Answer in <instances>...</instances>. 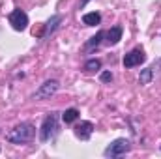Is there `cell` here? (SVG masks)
Returning a JSON list of instances; mask_svg holds the SVG:
<instances>
[{"label":"cell","mask_w":161,"mask_h":159,"mask_svg":"<svg viewBox=\"0 0 161 159\" xmlns=\"http://www.w3.org/2000/svg\"><path fill=\"white\" fill-rule=\"evenodd\" d=\"M34 137H36V127H34L32 123L25 122V123L15 125V127L6 135V140L11 142V144H25V142H30Z\"/></svg>","instance_id":"1"},{"label":"cell","mask_w":161,"mask_h":159,"mask_svg":"<svg viewBox=\"0 0 161 159\" xmlns=\"http://www.w3.org/2000/svg\"><path fill=\"white\" fill-rule=\"evenodd\" d=\"M56 129H58V116H56V112H49V114L45 116L43 123H41V129H40V139H41V142H47V140H51V139L54 137Z\"/></svg>","instance_id":"2"},{"label":"cell","mask_w":161,"mask_h":159,"mask_svg":"<svg viewBox=\"0 0 161 159\" xmlns=\"http://www.w3.org/2000/svg\"><path fill=\"white\" fill-rule=\"evenodd\" d=\"M129 150H131V142L127 139H116L105 148L103 156L105 157H120V156H125Z\"/></svg>","instance_id":"3"},{"label":"cell","mask_w":161,"mask_h":159,"mask_svg":"<svg viewBox=\"0 0 161 159\" xmlns=\"http://www.w3.org/2000/svg\"><path fill=\"white\" fill-rule=\"evenodd\" d=\"M58 88H60V82H58V80H54V79L53 80H45L40 88L36 90L34 99H49L51 96H54V94L58 92Z\"/></svg>","instance_id":"4"},{"label":"cell","mask_w":161,"mask_h":159,"mask_svg":"<svg viewBox=\"0 0 161 159\" xmlns=\"http://www.w3.org/2000/svg\"><path fill=\"white\" fill-rule=\"evenodd\" d=\"M8 21H9V25H11L17 32H21V30H25L26 25H28V15H26L23 9H13V11L9 13V17H8Z\"/></svg>","instance_id":"5"},{"label":"cell","mask_w":161,"mask_h":159,"mask_svg":"<svg viewBox=\"0 0 161 159\" xmlns=\"http://www.w3.org/2000/svg\"><path fill=\"white\" fill-rule=\"evenodd\" d=\"M146 60V54L141 47L129 51L125 56H124V68H135V66H141L142 62Z\"/></svg>","instance_id":"6"},{"label":"cell","mask_w":161,"mask_h":159,"mask_svg":"<svg viewBox=\"0 0 161 159\" xmlns=\"http://www.w3.org/2000/svg\"><path fill=\"white\" fill-rule=\"evenodd\" d=\"M92 133H94L92 122H80V123L75 125V135H77V139H80V140H88L92 137Z\"/></svg>","instance_id":"7"},{"label":"cell","mask_w":161,"mask_h":159,"mask_svg":"<svg viewBox=\"0 0 161 159\" xmlns=\"http://www.w3.org/2000/svg\"><path fill=\"white\" fill-rule=\"evenodd\" d=\"M62 23V17L60 15H53L49 21H47V25H45V28H43V32H41V36L43 38H47V36H51L56 28H58V25Z\"/></svg>","instance_id":"8"},{"label":"cell","mask_w":161,"mask_h":159,"mask_svg":"<svg viewBox=\"0 0 161 159\" xmlns=\"http://www.w3.org/2000/svg\"><path fill=\"white\" fill-rule=\"evenodd\" d=\"M105 36H107V43L109 45H116L122 40V26H113Z\"/></svg>","instance_id":"9"},{"label":"cell","mask_w":161,"mask_h":159,"mask_svg":"<svg viewBox=\"0 0 161 159\" xmlns=\"http://www.w3.org/2000/svg\"><path fill=\"white\" fill-rule=\"evenodd\" d=\"M82 23H84L86 26H96V25L101 23V15L96 13V11H92V13H84V15H82Z\"/></svg>","instance_id":"10"},{"label":"cell","mask_w":161,"mask_h":159,"mask_svg":"<svg viewBox=\"0 0 161 159\" xmlns=\"http://www.w3.org/2000/svg\"><path fill=\"white\" fill-rule=\"evenodd\" d=\"M103 38H105V32H97L96 36H92L90 40L86 41V45H84V47H86V51H92L94 47H97V45L101 43V40H103Z\"/></svg>","instance_id":"11"},{"label":"cell","mask_w":161,"mask_h":159,"mask_svg":"<svg viewBox=\"0 0 161 159\" xmlns=\"http://www.w3.org/2000/svg\"><path fill=\"white\" fill-rule=\"evenodd\" d=\"M77 118H79V111H77V109H66L64 114H62V120H64L66 123H73Z\"/></svg>","instance_id":"12"},{"label":"cell","mask_w":161,"mask_h":159,"mask_svg":"<svg viewBox=\"0 0 161 159\" xmlns=\"http://www.w3.org/2000/svg\"><path fill=\"white\" fill-rule=\"evenodd\" d=\"M154 77V68H146V69H142L141 71V75H139V84H148L150 80Z\"/></svg>","instance_id":"13"},{"label":"cell","mask_w":161,"mask_h":159,"mask_svg":"<svg viewBox=\"0 0 161 159\" xmlns=\"http://www.w3.org/2000/svg\"><path fill=\"white\" fill-rule=\"evenodd\" d=\"M97 69H101V62L97 60V58H92V60H88L86 64H84V71H97Z\"/></svg>","instance_id":"14"},{"label":"cell","mask_w":161,"mask_h":159,"mask_svg":"<svg viewBox=\"0 0 161 159\" xmlns=\"http://www.w3.org/2000/svg\"><path fill=\"white\" fill-rule=\"evenodd\" d=\"M99 79L103 80V82H111V80H113V73H111V71H103V73L99 75Z\"/></svg>","instance_id":"15"},{"label":"cell","mask_w":161,"mask_h":159,"mask_svg":"<svg viewBox=\"0 0 161 159\" xmlns=\"http://www.w3.org/2000/svg\"><path fill=\"white\" fill-rule=\"evenodd\" d=\"M88 2H90V0H80V4H79V6H80V8H84V6H86Z\"/></svg>","instance_id":"16"}]
</instances>
